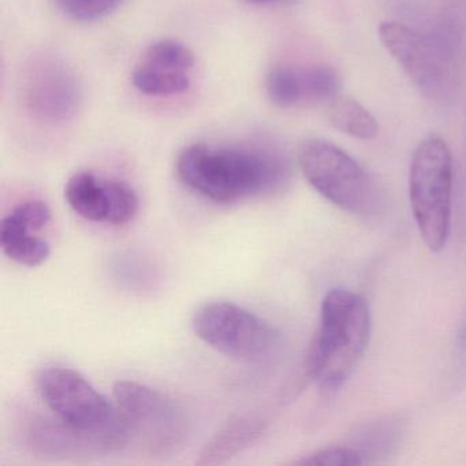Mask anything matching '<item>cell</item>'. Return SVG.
<instances>
[{"label": "cell", "mask_w": 466, "mask_h": 466, "mask_svg": "<svg viewBox=\"0 0 466 466\" xmlns=\"http://www.w3.org/2000/svg\"><path fill=\"white\" fill-rule=\"evenodd\" d=\"M176 168L185 187L222 204L272 192L288 179L282 157L266 149L193 144L182 149Z\"/></svg>", "instance_id": "obj_1"}, {"label": "cell", "mask_w": 466, "mask_h": 466, "mask_svg": "<svg viewBox=\"0 0 466 466\" xmlns=\"http://www.w3.org/2000/svg\"><path fill=\"white\" fill-rule=\"evenodd\" d=\"M370 312L360 294L329 290L321 302L320 324L307 356V372L324 391L339 389L364 356Z\"/></svg>", "instance_id": "obj_2"}, {"label": "cell", "mask_w": 466, "mask_h": 466, "mask_svg": "<svg viewBox=\"0 0 466 466\" xmlns=\"http://www.w3.org/2000/svg\"><path fill=\"white\" fill-rule=\"evenodd\" d=\"M409 198L425 247L441 252L450 236L452 200L451 152L441 138L428 137L417 146L409 173Z\"/></svg>", "instance_id": "obj_3"}, {"label": "cell", "mask_w": 466, "mask_h": 466, "mask_svg": "<svg viewBox=\"0 0 466 466\" xmlns=\"http://www.w3.org/2000/svg\"><path fill=\"white\" fill-rule=\"evenodd\" d=\"M114 397L130 441L154 457L176 454L190 435L187 411L157 390L133 380L114 384Z\"/></svg>", "instance_id": "obj_4"}, {"label": "cell", "mask_w": 466, "mask_h": 466, "mask_svg": "<svg viewBox=\"0 0 466 466\" xmlns=\"http://www.w3.org/2000/svg\"><path fill=\"white\" fill-rule=\"evenodd\" d=\"M299 168L310 187L349 214L370 217L378 211V187L367 171L342 149L310 138L299 152Z\"/></svg>", "instance_id": "obj_5"}, {"label": "cell", "mask_w": 466, "mask_h": 466, "mask_svg": "<svg viewBox=\"0 0 466 466\" xmlns=\"http://www.w3.org/2000/svg\"><path fill=\"white\" fill-rule=\"evenodd\" d=\"M192 326L203 342L239 361H261L278 342L277 331L266 320L233 302L203 305L193 316Z\"/></svg>", "instance_id": "obj_6"}, {"label": "cell", "mask_w": 466, "mask_h": 466, "mask_svg": "<svg viewBox=\"0 0 466 466\" xmlns=\"http://www.w3.org/2000/svg\"><path fill=\"white\" fill-rule=\"evenodd\" d=\"M441 35L421 34L400 23H383L379 28L384 48L431 97L449 89L454 73V48Z\"/></svg>", "instance_id": "obj_7"}, {"label": "cell", "mask_w": 466, "mask_h": 466, "mask_svg": "<svg viewBox=\"0 0 466 466\" xmlns=\"http://www.w3.org/2000/svg\"><path fill=\"white\" fill-rule=\"evenodd\" d=\"M26 444L35 454L56 460L97 457L124 449L130 441L124 420L116 414L108 424L81 428L69 422L37 417L26 425Z\"/></svg>", "instance_id": "obj_8"}, {"label": "cell", "mask_w": 466, "mask_h": 466, "mask_svg": "<svg viewBox=\"0 0 466 466\" xmlns=\"http://www.w3.org/2000/svg\"><path fill=\"white\" fill-rule=\"evenodd\" d=\"M39 391L58 419L76 427H103L116 419V410L107 398L72 368L50 367L43 370Z\"/></svg>", "instance_id": "obj_9"}, {"label": "cell", "mask_w": 466, "mask_h": 466, "mask_svg": "<svg viewBox=\"0 0 466 466\" xmlns=\"http://www.w3.org/2000/svg\"><path fill=\"white\" fill-rule=\"evenodd\" d=\"M78 86L69 70L59 65L40 67L29 86V105L40 118L51 122L69 119L78 107Z\"/></svg>", "instance_id": "obj_10"}, {"label": "cell", "mask_w": 466, "mask_h": 466, "mask_svg": "<svg viewBox=\"0 0 466 466\" xmlns=\"http://www.w3.org/2000/svg\"><path fill=\"white\" fill-rule=\"evenodd\" d=\"M266 422L256 414H234L219 432L206 444L198 465L214 466L228 462L263 436Z\"/></svg>", "instance_id": "obj_11"}, {"label": "cell", "mask_w": 466, "mask_h": 466, "mask_svg": "<svg viewBox=\"0 0 466 466\" xmlns=\"http://www.w3.org/2000/svg\"><path fill=\"white\" fill-rule=\"evenodd\" d=\"M36 233L10 212L0 220V247L10 260L35 268L45 264L51 255L50 244Z\"/></svg>", "instance_id": "obj_12"}, {"label": "cell", "mask_w": 466, "mask_h": 466, "mask_svg": "<svg viewBox=\"0 0 466 466\" xmlns=\"http://www.w3.org/2000/svg\"><path fill=\"white\" fill-rule=\"evenodd\" d=\"M65 198L70 208L84 219L107 223L108 192L106 179L97 178L89 171L75 174L65 187Z\"/></svg>", "instance_id": "obj_13"}, {"label": "cell", "mask_w": 466, "mask_h": 466, "mask_svg": "<svg viewBox=\"0 0 466 466\" xmlns=\"http://www.w3.org/2000/svg\"><path fill=\"white\" fill-rule=\"evenodd\" d=\"M267 95L280 108L312 105L308 67L294 69L290 66H275L266 78Z\"/></svg>", "instance_id": "obj_14"}, {"label": "cell", "mask_w": 466, "mask_h": 466, "mask_svg": "<svg viewBox=\"0 0 466 466\" xmlns=\"http://www.w3.org/2000/svg\"><path fill=\"white\" fill-rule=\"evenodd\" d=\"M329 121L339 132L360 140H372L378 136L376 119L367 108L348 96H337L329 107Z\"/></svg>", "instance_id": "obj_15"}, {"label": "cell", "mask_w": 466, "mask_h": 466, "mask_svg": "<svg viewBox=\"0 0 466 466\" xmlns=\"http://www.w3.org/2000/svg\"><path fill=\"white\" fill-rule=\"evenodd\" d=\"M132 81L137 91L148 96H176L190 88V78L187 73L157 69L144 64L136 67Z\"/></svg>", "instance_id": "obj_16"}, {"label": "cell", "mask_w": 466, "mask_h": 466, "mask_svg": "<svg viewBox=\"0 0 466 466\" xmlns=\"http://www.w3.org/2000/svg\"><path fill=\"white\" fill-rule=\"evenodd\" d=\"M143 64L157 69L187 73L195 65V54L176 40H159L147 48Z\"/></svg>", "instance_id": "obj_17"}, {"label": "cell", "mask_w": 466, "mask_h": 466, "mask_svg": "<svg viewBox=\"0 0 466 466\" xmlns=\"http://www.w3.org/2000/svg\"><path fill=\"white\" fill-rule=\"evenodd\" d=\"M108 192L107 223L125 226L135 219L138 211V198L132 185L121 179H106Z\"/></svg>", "instance_id": "obj_18"}, {"label": "cell", "mask_w": 466, "mask_h": 466, "mask_svg": "<svg viewBox=\"0 0 466 466\" xmlns=\"http://www.w3.org/2000/svg\"><path fill=\"white\" fill-rule=\"evenodd\" d=\"M56 4L70 20L95 23L116 12L122 0H56Z\"/></svg>", "instance_id": "obj_19"}, {"label": "cell", "mask_w": 466, "mask_h": 466, "mask_svg": "<svg viewBox=\"0 0 466 466\" xmlns=\"http://www.w3.org/2000/svg\"><path fill=\"white\" fill-rule=\"evenodd\" d=\"M364 462V454L359 449L332 446L304 455L293 463L301 466H353L362 465Z\"/></svg>", "instance_id": "obj_20"}, {"label": "cell", "mask_w": 466, "mask_h": 466, "mask_svg": "<svg viewBox=\"0 0 466 466\" xmlns=\"http://www.w3.org/2000/svg\"><path fill=\"white\" fill-rule=\"evenodd\" d=\"M12 214H15L18 219L23 220L26 225L31 226L37 233L47 228L51 220L50 207L42 200L24 201V203L15 207Z\"/></svg>", "instance_id": "obj_21"}, {"label": "cell", "mask_w": 466, "mask_h": 466, "mask_svg": "<svg viewBox=\"0 0 466 466\" xmlns=\"http://www.w3.org/2000/svg\"><path fill=\"white\" fill-rule=\"evenodd\" d=\"M458 340H460L461 346H462V348L466 350V313L465 316H463L462 323H461Z\"/></svg>", "instance_id": "obj_22"}]
</instances>
